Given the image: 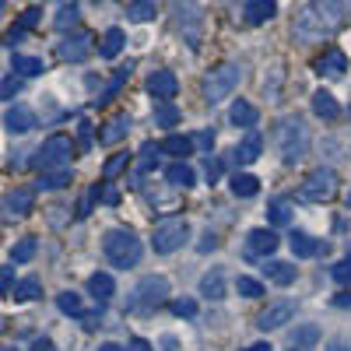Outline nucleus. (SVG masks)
Here are the masks:
<instances>
[{
  "label": "nucleus",
  "instance_id": "5fc2aeb1",
  "mask_svg": "<svg viewBox=\"0 0 351 351\" xmlns=\"http://www.w3.org/2000/svg\"><path fill=\"white\" fill-rule=\"evenodd\" d=\"M127 351H152V344H148V341H141V337H134Z\"/></svg>",
  "mask_w": 351,
  "mask_h": 351
},
{
  "label": "nucleus",
  "instance_id": "393cba45",
  "mask_svg": "<svg viewBox=\"0 0 351 351\" xmlns=\"http://www.w3.org/2000/svg\"><path fill=\"white\" fill-rule=\"evenodd\" d=\"M313 112L324 116V120H334V116L341 112V106H337V99H334L330 92H316V95H313Z\"/></svg>",
  "mask_w": 351,
  "mask_h": 351
},
{
  "label": "nucleus",
  "instance_id": "58836bf2",
  "mask_svg": "<svg viewBox=\"0 0 351 351\" xmlns=\"http://www.w3.org/2000/svg\"><path fill=\"white\" fill-rule=\"evenodd\" d=\"M56 306H60L64 313H71V316L81 313V299L74 295V291H60V295H56Z\"/></svg>",
  "mask_w": 351,
  "mask_h": 351
},
{
  "label": "nucleus",
  "instance_id": "9d476101",
  "mask_svg": "<svg viewBox=\"0 0 351 351\" xmlns=\"http://www.w3.org/2000/svg\"><path fill=\"white\" fill-rule=\"evenodd\" d=\"M278 250V236L271 228H253L246 236V253L250 256H271Z\"/></svg>",
  "mask_w": 351,
  "mask_h": 351
},
{
  "label": "nucleus",
  "instance_id": "39448f33",
  "mask_svg": "<svg viewBox=\"0 0 351 351\" xmlns=\"http://www.w3.org/2000/svg\"><path fill=\"white\" fill-rule=\"evenodd\" d=\"M190 239V225L186 218H165L158 228H155V253H176L183 243Z\"/></svg>",
  "mask_w": 351,
  "mask_h": 351
},
{
  "label": "nucleus",
  "instance_id": "6e6d98bb",
  "mask_svg": "<svg viewBox=\"0 0 351 351\" xmlns=\"http://www.w3.org/2000/svg\"><path fill=\"white\" fill-rule=\"evenodd\" d=\"M102 200H106V204H116V200H120V193H116L112 186H102Z\"/></svg>",
  "mask_w": 351,
  "mask_h": 351
},
{
  "label": "nucleus",
  "instance_id": "7c9ffc66",
  "mask_svg": "<svg viewBox=\"0 0 351 351\" xmlns=\"http://www.w3.org/2000/svg\"><path fill=\"white\" fill-rule=\"evenodd\" d=\"M32 256H36V236H25V239L14 243V250H11V260L14 263H28Z\"/></svg>",
  "mask_w": 351,
  "mask_h": 351
},
{
  "label": "nucleus",
  "instance_id": "a211bd4d",
  "mask_svg": "<svg viewBox=\"0 0 351 351\" xmlns=\"http://www.w3.org/2000/svg\"><path fill=\"white\" fill-rule=\"evenodd\" d=\"M263 274H267L274 285H291V281H295V267L285 263V260H267V263H263Z\"/></svg>",
  "mask_w": 351,
  "mask_h": 351
},
{
  "label": "nucleus",
  "instance_id": "f03ea898",
  "mask_svg": "<svg viewBox=\"0 0 351 351\" xmlns=\"http://www.w3.org/2000/svg\"><path fill=\"white\" fill-rule=\"evenodd\" d=\"M102 250H106L112 267H134L141 260V239L130 228H109L106 239H102Z\"/></svg>",
  "mask_w": 351,
  "mask_h": 351
},
{
  "label": "nucleus",
  "instance_id": "a878e982",
  "mask_svg": "<svg viewBox=\"0 0 351 351\" xmlns=\"http://www.w3.org/2000/svg\"><path fill=\"white\" fill-rule=\"evenodd\" d=\"M88 291H92L99 302H109V299H112V291H116V285H112L109 274H92V278H88Z\"/></svg>",
  "mask_w": 351,
  "mask_h": 351
},
{
  "label": "nucleus",
  "instance_id": "cd10ccee",
  "mask_svg": "<svg viewBox=\"0 0 351 351\" xmlns=\"http://www.w3.org/2000/svg\"><path fill=\"white\" fill-rule=\"evenodd\" d=\"M256 186H260V180L250 176V172H236V176H232V193H236V197H253Z\"/></svg>",
  "mask_w": 351,
  "mask_h": 351
},
{
  "label": "nucleus",
  "instance_id": "052dcab7",
  "mask_svg": "<svg viewBox=\"0 0 351 351\" xmlns=\"http://www.w3.org/2000/svg\"><path fill=\"white\" fill-rule=\"evenodd\" d=\"M246 351H274V348H271V344H250Z\"/></svg>",
  "mask_w": 351,
  "mask_h": 351
},
{
  "label": "nucleus",
  "instance_id": "3c124183",
  "mask_svg": "<svg viewBox=\"0 0 351 351\" xmlns=\"http://www.w3.org/2000/svg\"><path fill=\"white\" fill-rule=\"evenodd\" d=\"M334 278H337V281H351V260L334 263Z\"/></svg>",
  "mask_w": 351,
  "mask_h": 351
},
{
  "label": "nucleus",
  "instance_id": "79ce46f5",
  "mask_svg": "<svg viewBox=\"0 0 351 351\" xmlns=\"http://www.w3.org/2000/svg\"><path fill=\"white\" fill-rule=\"evenodd\" d=\"M74 21H77V8L74 4H64L60 14H56V28H71Z\"/></svg>",
  "mask_w": 351,
  "mask_h": 351
},
{
  "label": "nucleus",
  "instance_id": "a18cd8bd",
  "mask_svg": "<svg viewBox=\"0 0 351 351\" xmlns=\"http://www.w3.org/2000/svg\"><path fill=\"white\" fill-rule=\"evenodd\" d=\"M18 88H21V81H18L14 74H8L4 84H0V95H4V99H14V95H18Z\"/></svg>",
  "mask_w": 351,
  "mask_h": 351
},
{
  "label": "nucleus",
  "instance_id": "473e14b6",
  "mask_svg": "<svg viewBox=\"0 0 351 351\" xmlns=\"http://www.w3.org/2000/svg\"><path fill=\"white\" fill-rule=\"evenodd\" d=\"M120 49H123V32H120V28H109V32L102 36V56H109V60H112Z\"/></svg>",
  "mask_w": 351,
  "mask_h": 351
},
{
  "label": "nucleus",
  "instance_id": "f8f14e48",
  "mask_svg": "<svg viewBox=\"0 0 351 351\" xmlns=\"http://www.w3.org/2000/svg\"><path fill=\"white\" fill-rule=\"evenodd\" d=\"M4 127H8L11 134H28V130L36 127V112L25 109V106H11V109L4 112Z\"/></svg>",
  "mask_w": 351,
  "mask_h": 351
},
{
  "label": "nucleus",
  "instance_id": "ddd939ff",
  "mask_svg": "<svg viewBox=\"0 0 351 351\" xmlns=\"http://www.w3.org/2000/svg\"><path fill=\"white\" fill-rule=\"evenodd\" d=\"M176 88H180V81H176L172 71H155V74L148 77V92H152L155 99H162V102H169V99L176 95Z\"/></svg>",
  "mask_w": 351,
  "mask_h": 351
},
{
  "label": "nucleus",
  "instance_id": "8fccbe9b",
  "mask_svg": "<svg viewBox=\"0 0 351 351\" xmlns=\"http://www.w3.org/2000/svg\"><path fill=\"white\" fill-rule=\"evenodd\" d=\"M193 144H197V148H204V152H211V144H215V134H211V130H200V134L193 137Z\"/></svg>",
  "mask_w": 351,
  "mask_h": 351
},
{
  "label": "nucleus",
  "instance_id": "4c0bfd02",
  "mask_svg": "<svg viewBox=\"0 0 351 351\" xmlns=\"http://www.w3.org/2000/svg\"><path fill=\"white\" fill-rule=\"evenodd\" d=\"M236 288H239V295H246V299H260V295H263V285L253 281V278H239Z\"/></svg>",
  "mask_w": 351,
  "mask_h": 351
},
{
  "label": "nucleus",
  "instance_id": "20e7f679",
  "mask_svg": "<svg viewBox=\"0 0 351 351\" xmlns=\"http://www.w3.org/2000/svg\"><path fill=\"white\" fill-rule=\"evenodd\" d=\"M278 148H281V158L288 165H295L306 155V127H302V120H281V127H278Z\"/></svg>",
  "mask_w": 351,
  "mask_h": 351
},
{
  "label": "nucleus",
  "instance_id": "aec40b11",
  "mask_svg": "<svg viewBox=\"0 0 351 351\" xmlns=\"http://www.w3.org/2000/svg\"><path fill=\"white\" fill-rule=\"evenodd\" d=\"M165 180H169L172 186H183V190H186V186L197 183V176H193V169H190L186 162H172V165L165 169Z\"/></svg>",
  "mask_w": 351,
  "mask_h": 351
},
{
  "label": "nucleus",
  "instance_id": "f3484780",
  "mask_svg": "<svg viewBox=\"0 0 351 351\" xmlns=\"http://www.w3.org/2000/svg\"><path fill=\"white\" fill-rule=\"evenodd\" d=\"M32 200H36V193L28 190V186H18V190H11V193L4 197L8 211H14V215H28V211H32Z\"/></svg>",
  "mask_w": 351,
  "mask_h": 351
},
{
  "label": "nucleus",
  "instance_id": "c85d7f7f",
  "mask_svg": "<svg viewBox=\"0 0 351 351\" xmlns=\"http://www.w3.org/2000/svg\"><path fill=\"white\" fill-rule=\"evenodd\" d=\"M130 71H134L130 64H127V67H120V71H116V77H112V84L106 88V95H99V99H95V106H109V102L116 99V92H120V88H123V81L130 77Z\"/></svg>",
  "mask_w": 351,
  "mask_h": 351
},
{
  "label": "nucleus",
  "instance_id": "37998d69",
  "mask_svg": "<svg viewBox=\"0 0 351 351\" xmlns=\"http://www.w3.org/2000/svg\"><path fill=\"white\" fill-rule=\"evenodd\" d=\"M14 267H4L0 271V291H4V295H14Z\"/></svg>",
  "mask_w": 351,
  "mask_h": 351
},
{
  "label": "nucleus",
  "instance_id": "680f3d73",
  "mask_svg": "<svg viewBox=\"0 0 351 351\" xmlns=\"http://www.w3.org/2000/svg\"><path fill=\"white\" fill-rule=\"evenodd\" d=\"M99 351H123V348H120V344H102Z\"/></svg>",
  "mask_w": 351,
  "mask_h": 351
},
{
  "label": "nucleus",
  "instance_id": "5701e85b",
  "mask_svg": "<svg viewBox=\"0 0 351 351\" xmlns=\"http://www.w3.org/2000/svg\"><path fill=\"white\" fill-rule=\"evenodd\" d=\"M71 183V169H43L39 190H64Z\"/></svg>",
  "mask_w": 351,
  "mask_h": 351
},
{
  "label": "nucleus",
  "instance_id": "7ed1b4c3",
  "mask_svg": "<svg viewBox=\"0 0 351 351\" xmlns=\"http://www.w3.org/2000/svg\"><path fill=\"white\" fill-rule=\"evenodd\" d=\"M239 81H243V67L239 64H221L218 71H211L208 77H204V102L218 106L221 99H228L232 92H236Z\"/></svg>",
  "mask_w": 351,
  "mask_h": 351
},
{
  "label": "nucleus",
  "instance_id": "9b49d317",
  "mask_svg": "<svg viewBox=\"0 0 351 351\" xmlns=\"http://www.w3.org/2000/svg\"><path fill=\"white\" fill-rule=\"evenodd\" d=\"M88 53H92V39H88V36H67L60 43V60H67V64L88 60Z\"/></svg>",
  "mask_w": 351,
  "mask_h": 351
},
{
  "label": "nucleus",
  "instance_id": "49530a36",
  "mask_svg": "<svg viewBox=\"0 0 351 351\" xmlns=\"http://www.w3.org/2000/svg\"><path fill=\"white\" fill-rule=\"evenodd\" d=\"M313 341H316V327H306V330H299V334H295V351L309 348Z\"/></svg>",
  "mask_w": 351,
  "mask_h": 351
},
{
  "label": "nucleus",
  "instance_id": "72a5a7b5",
  "mask_svg": "<svg viewBox=\"0 0 351 351\" xmlns=\"http://www.w3.org/2000/svg\"><path fill=\"white\" fill-rule=\"evenodd\" d=\"M267 215H271V221H274V225H288V218H291L288 200H285V197H274V200L267 204Z\"/></svg>",
  "mask_w": 351,
  "mask_h": 351
},
{
  "label": "nucleus",
  "instance_id": "4be33fe9",
  "mask_svg": "<svg viewBox=\"0 0 351 351\" xmlns=\"http://www.w3.org/2000/svg\"><path fill=\"white\" fill-rule=\"evenodd\" d=\"M127 134H130V120H127V116H116V120H109V123L102 127L99 141H102V144H116V141H123Z\"/></svg>",
  "mask_w": 351,
  "mask_h": 351
},
{
  "label": "nucleus",
  "instance_id": "412c9836",
  "mask_svg": "<svg viewBox=\"0 0 351 351\" xmlns=\"http://www.w3.org/2000/svg\"><path fill=\"white\" fill-rule=\"evenodd\" d=\"M291 253H295V256H316L319 250H324L327 253V246H319L313 236H306V232H291Z\"/></svg>",
  "mask_w": 351,
  "mask_h": 351
},
{
  "label": "nucleus",
  "instance_id": "bf43d9fd",
  "mask_svg": "<svg viewBox=\"0 0 351 351\" xmlns=\"http://www.w3.org/2000/svg\"><path fill=\"white\" fill-rule=\"evenodd\" d=\"M32 351H53V344H49V341H36Z\"/></svg>",
  "mask_w": 351,
  "mask_h": 351
},
{
  "label": "nucleus",
  "instance_id": "2f4dec72",
  "mask_svg": "<svg viewBox=\"0 0 351 351\" xmlns=\"http://www.w3.org/2000/svg\"><path fill=\"white\" fill-rule=\"evenodd\" d=\"M130 21H152L155 18V0H134V4L127 8Z\"/></svg>",
  "mask_w": 351,
  "mask_h": 351
},
{
  "label": "nucleus",
  "instance_id": "4d7b16f0",
  "mask_svg": "<svg viewBox=\"0 0 351 351\" xmlns=\"http://www.w3.org/2000/svg\"><path fill=\"white\" fill-rule=\"evenodd\" d=\"M334 306H341V309H344V306H351V291H341V295L334 299Z\"/></svg>",
  "mask_w": 351,
  "mask_h": 351
},
{
  "label": "nucleus",
  "instance_id": "a19ab883",
  "mask_svg": "<svg viewBox=\"0 0 351 351\" xmlns=\"http://www.w3.org/2000/svg\"><path fill=\"white\" fill-rule=\"evenodd\" d=\"M39 21H43V11H39V8H28V11H21L18 28H25V32H28V28H36Z\"/></svg>",
  "mask_w": 351,
  "mask_h": 351
},
{
  "label": "nucleus",
  "instance_id": "f257e3e1",
  "mask_svg": "<svg viewBox=\"0 0 351 351\" xmlns=\"http://www.w3.org/2000/svg\"><path fill=\"white\" fill-rule=\"evenodd\" d=\"M351 18V0H309L291 21V39L309 46L330 39L337 28Z\"/></svg>",
  "mask_w": 351,
  "mask_h": 351
},
{
  "label": "nucleus",
  "instance_id": "1a4fd4ad",
  "mask_svg": "<svg viewBox=\"0 0 351 351\" xmlns=\"http://www.w3.org/2000/svg\"><path fill=\"white\" fill-rule=\"evenodd\" d=\"M169 295V281L165 278H144L137 285V306H158Z\"/></svg>",
  "mask_w": 351,
  "mask_h": 351
},
{
  "label": "nucleus",
  "instance_id": "dca6fc26",
  "mask_svg": "<svg viewBox=\"0 0 351 351\" xmlns=\"http://www.w3.org/2000/svg\"><path fill=\"white\" fill-rule=\"evenodd\" d=\"M260 152H263V141H260V134H256V130H250V134L243 137V144H239V148L232 152V155H236L243 165H250V162H256V158H260Z\"/></svg>",
  "mask_w": 351,
  "mask_h": 351
},
{
  "label": "nucleus",
  "instance_id": "13d9d810",
  "mask_svg": "<svg viewBox=\"0 0 351 351\" xmlns=\"http://www.w3.org/2000/svg\"><path fill=\"white\" fill-rule=\"evenodd\" d=\"M330 351H351L348 341H330Z\"/></svg>",
  "mask_w": 351,
  "mask_h": 351
},
{
  "label": "nucleus",
  "instance_id": "f704fd0d",
  "mask_svg": "<svg viewBox=\"0 0 351 351\" xmlns=\"http://www.w3.org/2000/svg\"><path fill=\"white\" fill-rule=\"evenodd\" d=\"M39 291H43L39 281H36V278H28V281H18V288H14V295H11V299H14V302H28V299H36Z\"/></svg>",
  "mask_w": 351,
  "mask_h": 351
},
{
  "label": "nucleus",
  "instance_id": "6ab92c4d",
  "mask_svg": "<svg viewBox=\"0 0 351 351\" xmlns=\"http://www.w3.org/2000/svg\"><path fill=\"white\" fill-rule=\"evenodd\" d=\"M193 148H197L193 137H183V134H172V137H165V141H162V152H165V155H176L180 162H183Z\"/></svg>",
  "mask_w": 351,
  "mask_h": 351
},
{
  "label": "nucleus",
  "instance_id": "4468645a",
  "mask_svg": "<svg viewBox=\"0 0 351 351\" xmlns=\"http://www.w3.org/2000/svg\"><path fill=\"white\" fill-rule=\"evenodd\" d=\"M344 71H348V60H344L341 49H327V53L316 60V74H319V77H341Z\"/></svg>",
  "mask_w": 351,
  "mask_h": 351
},
{
  "label": "nucleus",
  "instance_id": "ea45409f",
  "mask_svg": "<svg viewBox=\"0 0 351 351\" xmlns=\"http://www.w3.org/2000/svg\"><path fill=\"white\" fill-rule=\"evenodd\" d=\"M127 162H130V155H112V158L106 162L102 176H106V180H112V176H120V172L127 169Z\"/></svg>",
  "mask_w": 351,
  "mask_h": 351
},
{
  "label": "nucleus",
  "instance_id": "6e6552de",
  "mask_svg": "<svg viewBox=\"0 0 351 351\" xmlns=\"http://www.w3.org/2000/svg\"><path fill=\"white\" fill-rule=\"evenodd\" d=\"M291 316H295V302H291V299H281V302H271L267 309L256 316V327H260V330H278V327L288 324Z\"/></svg>",
  "mask_w": 351,
  "mask_h": 351
},
{
  "label": "nucleus",
  "instance_id": "603ef678",
  "mask_svg": "<svg viewBox=\"0 0 351 351\" xmlns=\"http://www.w3.org/2000/svg\"><path fill=\"white\" fill-rule=\"evenodd\" d=\"M218 246V236H211V232H208V236H204V243H200V253H211Z\"/></svg>",
  "mask_w": 351,
  "mask_h": 351
},
{
  "label": "nucleus",
  "instance_id": "864d4df0",
  "mask_svg": "<svg viewBox=\"0 0 351 351\" xmlns=\"http://www.w3.org/2000/svg\"><path fill=\"white\" fill-rule=\"evenodd\" d=\"M21 36H25V28H11V32H8V46H18Z\"/></svg>",
  "mask_w": 351,
  "mask_h": 351
},
{
  "label": "nucleus",
  "instance_id": "2eb2a0df",
  "mask_svg": "<svg viewBox=\"0 0 351 351\" xmlns=\"http://www.w3.org/2000/svg\"><path fill=\"white\" fill-rule=\"evenodd\" d=\"M278 14V4L274 0H246V21L250 25H263Z\"/></svg>",
  "mask_w": 351,
  "mask_h": 351
},
{
  "label": "nucleus",
  "instance_id": "c03bdc74",
  "mask_svg": "<svg viewBox=\"0 0 351 351\" xmlns=\"http://www.w3.org/2000/svg\"><path fill=\"white\" fill-rule=\"evenodd\" d=\"M172 313L190 319V316H197V302H193V299H180V302H172Z\"/></svg>",
  "mask_w": 351,
  "mask_h": 351
},
{
  "label": "nucleus",
  "instance_id": "e433bc0d",
  "mask_svg": "<svg viewBox=\"0 0 351 351\" xmlns=\"http://www.w3.org/2000/svg\"><path fill=\"white\" fill-rule=\"evenodd\" d=\"M162 155V144H144L141 148V158H137V165H141V172H148L152 165H155V158Z\"/></svg>",
  "mask_w": 351,
  "mask_h": 351
},
{
  "label": "nucleus",
  "instance_id": "423d86ee",
  "mask_svg": "<svg viewBox=\"0 0 351 351\" xmlns=\"http://www.w3.org/2000/svg\"><path fill=\"white\" fill-rule=\"evenodd\" d=\"M71 155H74V144H71V137H64V134H53L43 148H39V165L43 169H67V162H71Z\"/></svg>",
  "mask_w": 351,
  "mask_h": 351
},
{
  "label": "nucleus",
  "instance_id": "b1692460",
  "mask_svg": "<svg viewBox=\"0 0 351 351\" xmlns=\"http://www.w3.org/2000/svg\"><path fill=\"white\" fill-rule=\"evenodd\" d=\"M228 120L236 123V127H253V123H256V109H253L250 102L236 99V102H232V109H228Z\"/></svg>",
  "mask_w": 351,
  "mask_h": 351
},
{
  "label": "nucleus",
  "instance_id": "e2e57ef3",
  "mask_svg": "<svg viewBox=\"0 0 351 351\" xmlns=\"http://www.w3.org/2000/svg\"><path fill=\"white\" fill-rule=\"evenodd\" d=\"M348 204H351V193H348Z\"/></svg>",
  "mask_w": 351,
  "mask_h": 351
},
{
  "label": "nucleus",
  "instance_id": "c756f323",
  "mask_svg": "<svg viewBox=\"0 0 351 351\" xmlns=\"http://www.w3.org/2000/svg\"><path fill=\"white\" fill-rule=\"evenodd\" d=\"M11 71H18V74H25V77H36V74H43L46 67H43L39 56H14V67H11Z\"/></svg>",
  "mask_w": 351,
  "mask_h": 351
},
{
  "label": "nucleus",
  "instance_id": "bb28decb",
  "mask_svg": "<svg viewBox=\"0 0 351 351\" xmlns=\"http://www.w3.org/2000/svg\"><path fill=\"white\" fill-rule=\"evenodd\" d=\"M200 295H208V299H225V278H221V271H211V274L200 278Z\"/></svg>",
  "mask_w": 351,
  "mask_h": 351
},
{
  "label": "nucleus",
  "instance_id": "c9c22d12",
  "mask_svg": "<svg viewBox=\"0 0 351 351\" xmlns=\"http://www.w3.org/2000/svg\"><path fill=\"white\" fill-rule=\"evenodd\" d=\"M155 123H158V127H172V123H180V109H176L172 102H162V106L155 109Z\"/></svg>",
  "mask_w": 351,
  "mask_h": 351
},
{
  "label": "nucleus",
  "instance_id": "de8ad7c7",
  "mask_svg": "<svg viewBox=\"0 0 351 351\" xmlns=\"http://www.w3.org/2000/svg\"><path fill=\"white\" fill-rule=\"evenodd\" d=\"M204 176H208V183H218V176H221V162H218V158H208V165H204Z\"/></svg>",
  "mask_w": 351,
  "mask_h": 351
},
{
  "label": "nucleus",
  "instance_id": "09e8293b",
  "mask_svg": "<svg viewBox=\"0 0 351 351\" xmlns=\"http://www.w3.org/2000/svg\"><path fill=\"white\" fill-rule=\"evenodd\" d=\"M77 141H81L84 152L92 148V123H77Z\"/></svg>",
  "mask_w": 351,
  "mask_h": 351
},
{
  "label": "nucleus",
  "instance_id": "0eeeda50",
  "mask_svg": "<svg viewBox=\"0 0 351 351\" xmlns=\"http://www.w3.org/2000/svg\"><path fill=\"white\" fill-rule=\"evenodd\" d=\"M337 193V176L334 169H316L306 176V183H302V197L306 200H330Z\"/></svg>",
  "mask_w": 351,
  "mask_h": 351
}]
</instances>
